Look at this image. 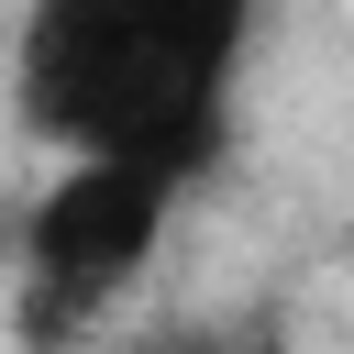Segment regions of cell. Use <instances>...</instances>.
Here are the masks:
<instances>
[{"label":"cell","instance_id":"6da1fadb","mask_svg":"<svg viewBox=\"0 0 354 354\" xmlns=\"http://www.w3.org/2000/svg\"><path fill=\"white\" fill-rule=\"evenodd\" d=\"M254 11L243 0H44L11 44L22 111L66 166H144L188 188L232 144Z\"/></svg>","mask_w":354,"mask_h":354},{"label":"cell","instance_id":"7a4b0ae2","mask_svg":"<svg viewBox=\"0 0 354 354\" xmlns=\"http://www.w3.org/2000/svg\"><path fill=\"white\" fill-rule=\"evenodd\" d=\"M166 221H177L166 177H144V166H55L33 188V210H22V288H33V310L44 321L111 310L155 266Z\"/></svg>","mask_w":354,"mask_h":354},{"label":"cell","instance_id":"3957f363","mask_svg":"<svg viewBox=\"0 0 354 354\" xmlns=\"http://www.w3.org/2000/svg\"><path fill=\"white\" fill-rule=\"evenodd\" d=\"M122 354H221L210 332H155V343H122Z\"/></svg>","mask_w":354,"mask_h":354}]
</instances>
